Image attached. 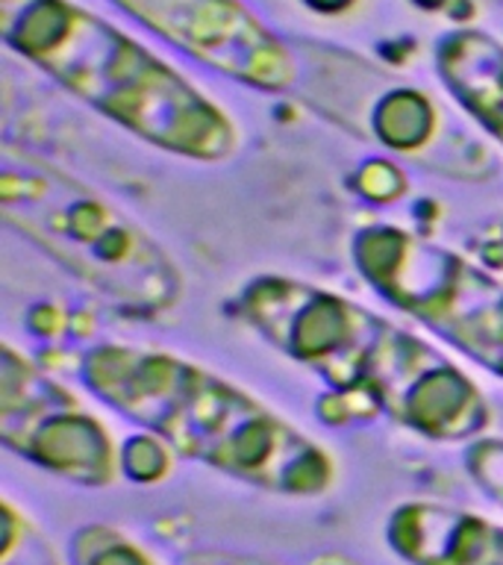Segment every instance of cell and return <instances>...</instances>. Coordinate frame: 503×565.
Masks as SVG:
<instances>
[{
    "label": "cell",
    "instance_id": "obj_1",
    "mask_svg": "<svg viewBox=\"0 0 503 565\" xmlns=\"http://www.w3.org/2000/svg\"><path fill=\"white\" fill-rule=\"evenodd\" d=\"M236 312L277 351L315 371L335 401L386 413L432 441L474 439L489 427L483 392L448 353L335 291L263 274L238 291Z\"/></svg>",
    "mask_w": 503,
    "mask_h": 565
},
{
    "label": "cell",
    "instance_id": "obj_2",
    "mask_svg": "<svg viewBox=\"0 0 503 565\" xmlns=\"http://www.w3.org/2000/svg\"><path fill=\"white\" fill-rule=\"evenodd\" d=\"M92 395L180 457L286 498L333 489L335 459L236 383L157 348L106 342L83 356Z\"/></svg>",
    "mask_w": 503,
    "mask_h": 565
},
{
    "label": "cell",
    "instance_id": "obj_3",
    "mask_svg": "<svg viewBox=\"0 0 503 565\" xmlns=\"http://www.w3.org/2000/svg\"><path fill=\"white\" fill-rule=\"evenodd\" d=\"M0 35L71 95L153 148L194 162L238 150V127L145 44L74 0H0Z\"/></svg>",
    "mask_w": 503,
    "mask_h": 565
},
{
    "label": "cell",
    "instance_id": "obj_4",
    "mask_svg": "<svg viewBox=\"0 0 503 565\" xmlns=\"http://www.w3.org/2000/svg\"><path fill=\"white\" fill-rule=\"evenodd\" d=\"M0 215L88 289L132 316L174 309L183 277L171 256L77 177L30 150H0Z\"/></svg>",
    "mask_w": 503,
    "mask_h": 565
},
{
    "label": "cell",
    "instance_id": "obj_5",
    "mask_svg": "<svg viewBox=\"0 0 503 565\" xmlns=\"http://www.w3.org/2000/svg\"><path fill=\"white\" fill-rule=\"evenodd\" d=\"M356 271L388 303L503 377V282L395 224H371L351 242Z\"/></svg>",
    "mask_w": 503,
    "mask_h": 565
},
{
    "label": "cell",
    "instance_id": "obj_6",
    "mask_svg": "<svg viewBox=\"0 0 503 565\" xmlns=\"http://www.w3.org/2000/svg\"><path fill=\"white\" fill-rule=\"evenodd\" d=\"M298 47L300 79L295 88H300L303 104L360 139L424 159L441 171L436 150L445 136V113L430 97L335 44L298 42Z\"/></svg>",
    "mask_w": 503,
    "mask_h": 565
},
{
    "label": "cell",
    "instance_id": "obj_7",
    "mask_svg": "<svg viewBox=\"0 0 503 565\" xmlns=\"http://www.w3.org/2000/svg\"><path fill=\"white\" fill-rule=\"evenodd\" d=\"M0 439L12 454L71 483L104 489L124 471L100 418L24 353H0Z\"/></svg>",
    "mask_w": 503,
    "mask_h": 565
},
{
    "label": "cell",
    "instance_id": "obj_8",
    "mask_svg": "<svg viewBox=\"0 0 503 565\" xmlns=\"http://www.w3.org/2000/svg\"><path fill=\"white\" fill-rule=\"evenodd\" d=\"M183 53L263 92H291L300 79L295 47L242 0H113Z\"/></svg>",
    "mask_w": 503,
    "mask_h": 565
},
{
    "label": "cell",
    "instance_id": "obj_9",
    "mask_svg": "<svg viewBox=\"0 0 503 565\" xmlns=\"http://www.w3.org/2000/svg\"><path fill=\"white\" fill-rule=\"evenodd\" d=\"M386 539L409 565H503V524L450 503H397Z\"/></svg>",
    "mask_w": 503,
    "mask_h": 565
},
{
    "label": "cell",
    "instance_id": "obj_10",
    "mask_svg": "<svg viewBox=\"0 0 503 565\" xmlns=\"http://www.w3.org/2000/svg\"><path fill=\"white\" fill-rule=\"evenodd\" d=\"M436 71L450 97L503 148V42L462 26L436 42Z\"/></svg>",
    "mask_w": 503,
    "mask_h": 565
},
{
    "label": "cell",
    "instance_id": "obj_11",
    "mask_svg": "<svg viewBox=\"0 0 503 565\" xmlns=\"http://www.w3.org/2000/svg\"><path fill=\"white\" fill-rule=\"evenodd\" d=\"M74 565H159L124 530L109 524H86L71 539Z\"/></svg>",
    "mask_w": 503,
    "mask_h": 565
},
{
    "label": "cell",
    "instance_id": "obj_12",
    "mask_svg": "<svg viewBox=\"0 0 503 565\" xmlns=\"http://www.w3.org/2000/svg\"><path fill=\"white\" fill-rule=\"evenodd\" d=\"M0 565H62L60 554L42 536V530L35 527L9 498L3 501V559Z\"/></svg>",
    "mask_w": 503,
    "mask_h": 565
},
{
    "label": "cell",
    "instance_id": "obj_13",
    "mask_svg": "<svg viewBox=\"0 0 503 565\" xmlns=\"http://www.w3.org/2000/svg\"><path fill=\"white\" fill-rule=\"evenodd\" d=\"M465 466L471 480L503 507V439H477L465 450Z\"/></svg>",
    "mask_w": 503,
    "mask_h": 565
}]
</instances>
